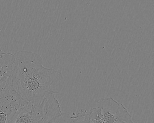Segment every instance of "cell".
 Masks as SVG:
<instances>
[{
  "mask_svg": "<svg viewBox=\"0 0 154 123\" xmlns=\"http://www.w3.org/2000/svg\"><path fill=\"white\" fill-rule=\"evenodd\" d=\"M61 106L53 92L27 101L14 123H56L62 114Z\"/></svg>",
  "mask_w": 154,
  "mask_h": 123,
  "instance_id": "2",
  "label": "cell"
},
{
  "mask_svg": "<svg viewBox=\"0 0 154 123\" xmlns=\"http://www.w3.org/2000/svg\"><path fill=\"white\" fill-rule=\"evenodd\" d=\"M27 101L15 91L0 98V123H14Z\"/></svg>",
  "mask_w": 154,
  "mask_h": 123,
  "instance_id": "4",
  "label": "cell"
},
{
  "mask_svg": "<svg viewBox=\"0 0 154 123\" xmlns=\"http://www.w3.org/2000/svg\"><path fill=\"white\" fill-rule=\"evenodd\" d=\"M14 54L0 50V98L14 91L12 74Z\"/></svg>",
  "mask_w": 154,
  "mask_h": 123,
  "instance_id": "5",
  "label": "cell"
},
{
  "mask_svg": "<svg viewBox=\"0 0 154 123\" xmlns=\"http://www.w3.org/2000/svg\"><path fill=\"white\" fill-rule=\"evenodd\" d=\"M56 123H74V119L69 114L62 113L57 120Z\"/></svg>",
  "mask_w": 154,
  "mask_h": 123,
  "instance_id": "8",
  "label": "cell"
},
{
  "mask_svg": "<svg viewBox=\"0 0 154 123\" xmlns=\"http://www.w3.org/2000/svg\"><path fill=\"white\" fill-rule=\"evenodd\" d=\"M89 116L90 123H103L101 109L99 107L91 108Z\"/></svg>",
  "mask_w": 154,
  "mask_h": 123,
  "instance_id": "6",
  "label": "cell"
},
{
  "mask_svg": "<svg viewBox=\"0 0 154 123\" xmlns=\"http://www.w3.org/2000/svg\"><path fill=\"white\" fill-rule=\"evenodd\" d=\"M74 123H90L89 113L85 109H82L80 113L72 116Z\"/></svg>",
  "mask_w": 154,
  "mask_h": 123,
  "instance_id": "7",
  "label": "cell"
},
{
  "mask_svg": "<svg viewBox=\"0 0 154 123\" xmlns=\"http://www.w3.org/2000/svg\"><path fill=\"white\" fill-rule=\"evenodd\" d=\"M64 83L61 72L45 67L39 55L27 51L14 54L12 85L14 90L27 101L49 92L58 93Z\"/></svg>",
  "mask_w": 154,
  "mask_h": 123,
  "instance_id": "1",
  "label": "cell"
},
{
  "mask_svg": "<svg viewBox=\"0 0 154 123\" xmlns=\"http://www.w3.org/2000/svg\"><path fill=\"white\" fill-rule=\"evenodd\" d=\"M101 109L103 123H132V116L121 103L112 97L96 100Z\"/></svg>",
  "mask_w": 154,
  "mask_h": 123,
  "instance_id": "3",
  "label": "cell"
}]
</instances>
